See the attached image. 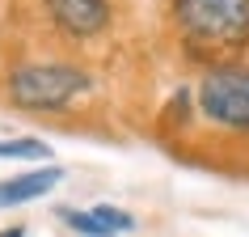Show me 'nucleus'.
<instances>
[{"label":"nucleus","instance_id":"obj_1","mask_svg":"<svg viewBox=\"0 0 249 237\" xmlns=\"http://www.w3.org/2000/svg\"><path fill=\"white\" fill-rule=\"evenodd\" d=\"M93 80L72 64H26L9 77V102L21 110H64Z\"/></svg>","mask_w":249,"mask_h":237},{"label":"nucleus","instance_id":"obj_3","mask_svg":"<svg viewBox=\"0 0 249 237\" xmlns=\"http://www.w3.org/2000/svg\"><path fill=\"white\" fill-rule=\"evenodd\" d=\"M198 106L211 123L249 132V68H215L198 85Z\"/></svg>","mask_w":249,"mask_h":237},{"label":"nucleus","instance_id":"obj_6","mask_svg":"<svg viewBox=\"0 0 249 237\" xmlns=\"http://www.w3.org/2000/svg\"><path fill=\"white\" fill-rule=\"evenodd\" d=\"M0 157L9 161H47L51 157V148L34 140V136H17V140H0Z\"/></svg>","mask_w":249,"mask_h":237},{"label":"nucleus","instance_id":"obj_2","mask_svg":"<svg viewBox=\"0 0 249 237\" xmlns=\"http://www.w3.org/2000/svg\"><path fill=\"white\" fill-rule=\"evenodd\" d=\"M173 13L190 42L241 47L249 39V0H173Z\"/></svg>","mask_w":249,"mask_h":237},{"label":"nucleus","instance_id":"obj_5","mask_svg":"<svg viewBox=\"0 0 249 237\" xmlns=\"http://www.w3.org/2000/svg\"><path fill=\"white\" fill-rule=\"evenodd\" d=\"M59 182H64V170H59V165H47V170H34V174L4 178V182H0V208H17V203L42 199L51 186H59Z\"/></svg>","mask_w":249,"mask_h":237},{"label":"nucleus","instance_id":"obj_7","mask_svg":"<svg viewBox=\"0 0 249 237\" xmlns=\"http://www.w3.org/2000/svg\"><path fill=\"white\" fill-rule=\"evenodd\" d=\"M93 212V220H102L106 224V229H110V233H131V229H135V216H131V212H123V208H110V203H97V208H89Z\"/></svg>","mask_w":249,"mask_h":237},{"label":"nucleus","instance_id":"obj_8","mask_svg":"<svg viewBox=\"0 0 249 237\" xmlns=\"http://www.w3.org/2000/svg\"><path fill=\"white\" fill-rule=\"evenodd\" d=\"M64 224H68V229H76V233H85V237H114V233H110V229H106L102 220H93V212L64 208Z\"/></svg>","mask_w":249,"mask_h":237},{"label":"nucleus","instance_id":"obj_4","mask_svg":"<svg viewBox=\"0 0 249 237\" xmlns=\"http://www.w3.org/2000/svg\"><path fill=\"white\" fill-rule=\"evenodd\" d=\"M42 4H47L51 21L72 39H93L110 21V4L106 0H42Z\"/></svg>","mask_w":249,"mask_h":237}]
</instances>
